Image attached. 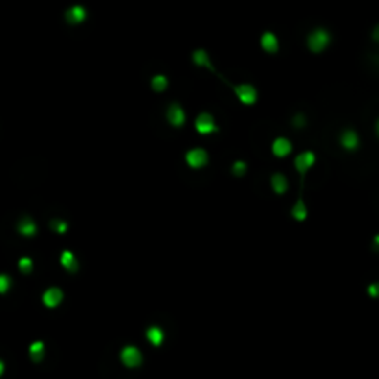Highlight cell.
Wrapping results in <instances>:
<instances>
[{"label":"cell","instance_id":"9c48e42d","mask_svg":"<svg viewBox=\"0 0 379 379\" xmlns=\"http://www.w3.org/2000/svg\"><path fill=\"white\" fill-rule=\"evenodd\" d=\"M85 17H87V11H85L84 6H72L65 13V19H67L68 24H82L85 21Z\"/></svg>","mask_w":379,"mask_h":379},{"label":"cell","instance_id":"3957f363","mask_svg":"<svg viewBox=\"0 0 379 379\" xmlns=\"http://www.w3.org/2000/svg\"><path fill=\"white\" fill-rule=\"evenodd\" d=\"M194 128H196V132L202 135H209V134H215V132H219V128L215 124V118L211 113H200L196 120H194Z\"/></svg>","mask_w":379,"mask_h":379},{"label":"cell","instance_id":"7c38bea8","mask_svg":"<svg viewBox=\"0 0 379 379\" xmlns=\"http://www.w3.org/2000/svg\"><path fill=\"white\" fill-rule=\"evenodd\" d=\"M17 231L24 237H34L37 233V224L34 222V219L30 217H22L17 222Z\"/></svg>","mask_w":379,"mask_h":379},{"label":"cell","instance_id":"7a4b0ae2","mask_svg":"<svg viewBox=\"0 0 379 379\" xmlns=\"http://www.w3.org/2000/svg\"><path fill=\"white\" fill-rule=\"evenodd\" d=\"M120 361H122V364L128 366V368H137V366H141V362H143V354H141V350L135 348V346H124V348L120 350Z\"/></svg>","mask_w":379,"mask_h":379},{"label":"cell","instance_id":"ac0fdd59","mask_svg":"<svg viewBox=\"0 0 379 379\" xmlns=\"http://www.w3.org/2000/svg\"><path fill=\"white\" fill-rule=\"evenodd\" d=\"M272 187H274V191L278 194H283L289 189V181H287V178L283 174H274L272 176Z\"/></svg>","mask_w":379,"mask_h":379},{"label":"cell","instance_id":"f1b7e54d","mask_svg":"<svg viewBox=\"0 0 379 379\" xmlns=\"http://www.w3.org/2000/svg\"><path fill=\"white\" fill-rule=\"evenodd\" d=\"M376 132H378V135H379V120H378V124H376Z\"/></svg>","mask_w":379,"mask_h":379},{"label":"cell","instance_id":"52a82bcc","mask_svg":"<svg viewBox=\"0 0 379 379\" xmlns=\"http://www.w3.org/2000/svg\"><path fill=\"white\" fill-rule=\"evenodd\" d=\"M63 300V290L58 289V287H50L48 290H45V294H43V303L48 307V309H54V307H58L59 303Z\"/></svg>","mask_w":379,"mask_h":379},{"label":"cell","instance_id":"603a6c76","mask_svg":"<svg viewBox=\"0 0 379 379\" xmlns=\"http://www.w3.org/2000/svg\"><path fill=\"white\" fill-rule=\"evenodd\" d=\"M50 227L54 229V231H56V233H67L68 224H67V222H63V220L56 219V220H52V222H50Z\"/></svg>","mask_w":379,"mask_h":379},{"label":"cell","instance_id":"2e32d148","mask_svg":"<svg viewBox=\"0 0 379 379\" xmlns=\"http://www.w3.org/2000/svg\"><path fill=\"white\" fill-rule=\"evenodd\" d=\"M193 63L194 65H198V67H205L213 70V65H211V59L207 56V52L205 50H194L193 52Z\"/></svg>","mask_w":379,"mask_h":379},{"label":"cell","instance_id":"cb8c5ba5","mask_svg":"<svg viewBox=\"0 0 379 379\" xmlns=\"http://www.w3.org/2000/svg\"><path fill=\"white\" fill-rule=\"evenodd\" d=\"M231 170H233V174H235V176H243V174L246 172V163L245 161H235V163H233V169Z\"/></svg>","mask_w":379,"mask_h":379},{"label":"cell","instance_id":"30bf717a","mask_svg":"<svg viewBox=\"0 0 379 379\" xmlns=\"http://www.w3.org/2000/svg\"><path fill=\"white\" fill-rule=\"evenodd\" d=\"M261 48L267 54H276L279 50V41L278 37L272 34V32H265L261 35Z\"/></svg>","mask_w":379,"mask_h":379},{"label":"cell","instance_id":"5b68a950","mask_svg":"<svg viewBox=\"0 0 379 379\" xmlns=\"http://www.w3.org/2000/svg\"><path fill=\"white\" fill-rule=\"evenodd\" d=\"M235 94H237V98L243 102V104H246V106H252V104H255V100H257V91H255V87L250 84L237 85Z\"/></svg>","mask_w":379,"mask_h":379},{"label":"cell","instance_id":"ffe728a7","mask_svg":"<svg viewBox=\"0 0 379 379\" xmlns=\"http://www.w3.org/2000/svg\"><path fill=\"white\" fill-rule=\"evenodd\" d=\"M292 217H294L296 220H300V222L307 219V207H305L303 200H298V202H296V205L292 207Z\"/></svg>","mask_w":379,"mask_h":379},{"label":"cell","instance_id":"277c9868","mask_svg":"<svg viewBox=\"0 0 379 379\" xmlns=\"http://www.w3.org/2000/svg\"><path fill=\"white\" fill-rule=\"evenodd\" d=\"M185 161L191 169H202V167L207 165L209 156H207V152L203 150V148H193V150L187 152Z\"/></svg>","mask_w":379,"mask_h":379},{"label":"cell","instance_id":"9a60e30c","mask_svg":"<svg viewBox=\"0 0 379 379\" xmlns=\"http://www.w3.org/2000/svg\"><path fill=\"white\" fill-rule=\"evenodd\" d=\"M59 263H61V267L70 272V274H74L76 270H78V261H76L74 253L65 250V252L61 253V257H59Z\"/></svg>","mask_w":379,"mask_h":379},{"label":"cell","instance_id":"e0dca14e","mask_svg":"<svg viewBox=\"0 0 379 379\" xmlns=\"http://www.w3.org/2000/svg\"><path fill=\"white\" fill-rule=\"evenodd\" d=\"M30 359L34 362H41L45 359V342L37 340L34 344H30Z\"/></svg>","mask_w":379,"mask_h":379},{"label":"cell","instance_id":"6da1fadb","mask_svg":"<svg viewBox=\"0 0 379 379\" xmlns=\"http://www.w3.org/2000/svg\"><path fill=\"white\" fill-rule=\"evenodd\" d=\"M329 41H331L329 32L318 28V30H314V32L307 37V46H309V50L314 52V54H320V52H324L328 48Z\"/></svg>","mask_w":379,"mask_h":379},{"label":"cell","instance_id":"4fadbf2b","mask_svg":"<svg viewBox=\"0 0 379 379\" xmlns=\"http://www.w3.org/2000/svg\"><path fill=\"white\" fill-rule=\"evenodd\" d=\"M146 340H148L152 346L159 348V346L163 344V340H165V333H163V329H161L159 326H150V328L146 329Z\"/></svg>","mask_w":379,"mask_h":379},{"label":"cell","instance_id":"d6986e66","mask_svg":"<svg viewBox=\"0 0 379 379\" xmlns=\"http://www.w3.org/2000/svg\"><path fill=\"white\" fill-rule=\"evenodd\" d=\"M167 85H169L167 76L157 74V76H154V78H152V89H154L156 93H163V91L167 89Z\"/></svg>","mask_w":379,"mask_h":379},{"label":"cell","instance_id":"83f0119b","mask_svg":"<svg viewBox=\"0 0 379 379\" xmlns=\"http://www.w3.org/2000/svg\"><path fill=\"white\" fill-rule=\"evenodd\" d=\"M374 243H376V245L379 246V235H376V239H374Z\"/></svg>","mask_w":379,"mask_h":379},{"label":"cell","instance_id":"ba28073f","mask_svg":"<svg viewBox=\"0 0 379 379\" xmlns=\"http://www.w3.org/2000/svg\"><path fill=\"white\" fill-rule=\"evenodd\" d=\"M312 165H314V154L312 152H303L294 159V167L300 174H305Z\"/></svg>","mask_w":379,"mask_h":379},{"label":"cell","instance_id":"44dd1931","mask_svg":"<svg viewBox=\"0 0 379 379\" xmlns=\"http://www.w3.org/2000/svg\"><path fill=\"white\" fill-rule=\"evenodd\" d=\"M19 270L28 276V274L34 270V263H32V259H30V257H21V261H19Z\"/></svg>","mask_w":379,"mask_h":379},{"label":"cell","instance_id":"8fae6325","mask_svg":"<svg viewBox=\"0 0 379 379\" xmlns=\"http://www.w3.org/2000/svg\"><path fill=\"white\" fill-rule=\"evenodd\" d=\"M290 150H292V144H290V141L285 139V137H278V139L274 141V144H272V154H274L276 157H285V156L290 154Z\"/></svg>","mask_w":379,"mask_h":379},{"label":"cell","instance_id":"8992f818","mask_svg":"<svg viewBox=\"0 0 379 379\" xmlns=\"http://www.w3.org/2000/svg\"><path fill=\"white\" fill-rule=\"evenodd\" d=\"M167 120H169L170 124L174 128H181L185 124V111L183 108L179 106V104H170L169 110H167Z\"/></svg>","mask_w":379,"mask_h":379},{"label":"cell","instance_id":"5bb4252c","mask_svg":"<svg viewBox=\"0 0 379 379\" xmlns=\"http://www.w3.org/2000/svg\"><path fill=\"white\" fill-rule=\"evenodd\" d=\"M340 144L346 150H355L359 146V135L355 134L354 130H344L340 135Z\"/></svg>","mask_w":379,"mask_h":379},{"label":"cell","instance_id":"4316f807","mask_svg":"<svg viewBox=\"0 0 379 379\" xmlns=\"http://www.w3.org/2000/svg\"><path fill=\"white\" fill-rule=\"evenodd\" d=\"M372 37H374V41L379 43V24L374 28V32H372Z\"/></svg>","mask_w":379,"mask_h":379},{"label":"cell","instance_id":"484cf974","mask_svg":"<svg viewBox=\"0 0 379 379\" xmlns=\"http://www.w3.org/2000/svg\"><path fill=\"white\" fill-rule=\"evenodd\" d=\"M292 122H294L296 126H300V128H302L303 124H305V117H303V113H298V115H296V117H294V120H292Z\"/></svg>","mask_w":379,"mask_h":379},{"label":"cell","instance_id":"7402d4cb","mask_svg":"<svg viewBox=\"0 0 379 379\" xmlns=\"http://www.w3.org/2000/svg\"><path fill=\"white\" fill-rule=\"evenodd\" d=\"M11 278H9L8 274H2L0 276V294H8V290L11 289Z\"/></svg>","mask_w":379,"mask_h":379},{"label":"cell","instance_id":"d4e9b609","mask_svg":"<svg viewBox=\"0 0 379 379\" xmlns=\"http://www.w3.org/2000/svg\"><path fill=\"white\" fill-rule=\"evenodd\" d=\"M368 294H370L372 298H379V283H372V285L368 287Z\"/></svg>","mask_w":379,"mask_h":379}]
</instances>
